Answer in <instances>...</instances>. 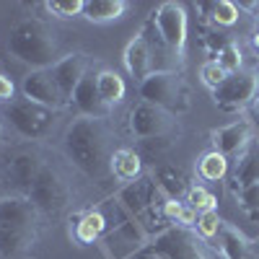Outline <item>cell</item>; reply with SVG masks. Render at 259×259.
<instances>
[{"label": "cell", "instance_id": "obj_1", "mask_svg": "<svg viewBox=\"0 0 259 259\" xmlns=\"http://www.w3.org/2000/svg\"><path fill=\"white\" fill-rule=\"evenodd\" d=\"M114 133L106 119L75 117L62 133V153L83 177L101 182L112 174L114 156Z\"/></svg>", "mask_w": 259, "mask_h": 259}, {"label": "cell", "instance_id": "obj_2", "mask_svg": "<svg viewBox=\"0 0 259 259\" xmlns=\"http://www.w3.org/2000/svg\"><path fill=\"white\" fill-rule=\"evenodd\" d=\"M6 52L21 65H29L31 70H50L62 57L55 26L36 16L21 18L11 26L6 39Z\"/></svg>", "mask_w": 259, "mask_h": 259}, {"label": "cell", "instance_id": "obj_3", "mask_svg": "<svg viewBox=\"0 0 259 259\" xmlns=\"http://www.w3.org/2000/svg\"><path fill=\"white\" fill-rule=\"evenodd\" d=\"M41 215L24 194L0 200V259H24L36 244Z\"/></svg>", "mask_w": 259, "mask_h": 259}, {"label": "cell", "instance_id": "obj_4", "mask_svg": "<svg viewBox=\"0 0 259 259\" xmlns=\"http://www.w3.org/2000/svg\"><path fill=\"white\" fill-rule=\"evenodd\" d=\"M0 117L24 143H41L52 138L60 122V112L50 109V106H41L26 96L6 101Z\"/></svg>", "mask_w": 259, "mask_h": 259}, {"label": "cell", "instance_id": "obj_5", "mask_svg": "<svg viewBox=\"0 0 259 259\" xmlns=\"http://www.w3.org/2000/svg\"><path fill=\"white\" fill-rule=\"evenodd\" d=\"M45 156L36 143H18L3 150L0 156V184L6 194H29L34 179L45 168Z\"/></svg>", "mask_w": 259, "mask_h": 259}, {"label": "cell", "instance_id": "obj_6", "mask_svg": "<svg viewBox=\"0 0 259 259\" xmlns=\"http://www.w3.org/2000/svg\"><path fill=\"white\" fill-rule=\"evenodd\" d=\"M29 202L39 210L41 218H55L62 215L73 202V187L68 182V177L55 166V163H45V168L39 171V177L34 179L31 189H29Z\"/></svg>", "mask_w": 259, "mask_h": 259}, {"label": "cell", "instance_id": "obj_7", "mask_svg": "<svg viewBox=\"0 0 259 259\" xmlns=\"http://www.w3.org/2000/svg\"><path fill=\"white\" fill-rule=\"evenodd\" d=\"M140 101L161 106V109L171 112L174 117L189 112L192 99H189V85L182 78V73H150L138 83Z\"/></svg>", "mask_w": 259, "mask_h": 259}, {"label": "cell", "instance_id": "obj_8", "mask_svg": "<svg viewBox=\"0 0 259 259\" xmlns=\"http://www.w3.org/2000/svg\"><path fill=\"white\" fill-rule=\"evenodd\" d=\"M145 251L156 254L161 259H212L210 244L200 239L197 231L184 228L179 223L166 226L163 231H158L148 246H143Z\"/></svg>", "mask_w": 259, "mask_h": 259}, {"label": "cell", "instance_id": "obj_9", "mask_svg": "<svg viewBox=\"0 0 259 259\" xmlns=\"http://www.w3.org/2000/svg\"><path fill=\"white\" fill-rule=\"evenodd\" d=\"M127 130H130V135L140 143H148V140L174 143L179 138V119L171 112L161 109V106L138 101L133 109L127 112Z\"/></svg>", "mask_w": 259, "mask_h": 259}, {"label": "cell", "instance_id": "obj_10", "mask_svg": "<svg viewBox=\"0 0 259 259\" xmlns=\"http://www.w3.org/2000/svg\"><path fill=\"white\" fill-rule=\"evenodd\" d=\"M256 91H259V75L254 70H239V73L228 75L212 91V101L221 112L233 114V112H244L246 106H251Z\"/></svg>", "mask_w": 259, "mask_h": 259}, {"label": "cell", "instance_id": "obj_11", "mask_svg": "<svg viewBox=\"0 0 259 259\" xmlns=\"http://www.w3.org/2000/svg\"><path fill=\"white\" fill-rule=\"evenodd\" d=\"M150 18L161 34V39L174 50L177 55L184 57V47H187V31H189V18L182 3H174V0H166V3L156 6L150 11Z\"/></svg>", "mask_w": 259, "mask_h": 259}, {"label": "cell", "instance_id": "obj_12", "mask_svg": "<svg viewBox=\"0 0 259 259\" xmlns=\"http://www.w3.org/2000/svg\"><path fill=\"white\" fill-rule=\"evenodd\" d=\"M21 94L26 99L41 104V106H50L55 112H62L65 106H70V101L65 99V94L60 91L57 80L52 78L50 70H31L24 75L21 80Z\"/></svg>", "mask_w": 259, "mask_h": 259}, {"label": "cell", "instance_id": "obj_13", "mask_svg": "<svg viewBox=\"0 0 259 259\" xmlns=\"http://www.w3.org/2000/svg\"><path fill=\"white\" fill-rule=\"evenodd\" d=\"M138 34L145 39V45H148L150 73H182L184 57L177 55V52L161 39V34H158V29H156V24H153V18H150V16L145 18V24L140 26Z\"/></svg>", "mask_w": 259, "mask_h": 259}, {"label": "cell", "instance_id": "obj_14", "mask_svg": "<svg viewBox=\"0 0 259 259\" xmlns=\"http://www.w3.org/2000/svg\"><path fill=\"white\" fill-rule=\"evenodd\" d=\"M254 140V124L249 119H236L231 124H223L210 133L212 150H218L226 158H236L244 153V148Z\"/></svg>", "mask_w": 259, "mask_h": 259}, {"label": "cell", "instance_id": "obj_15", "mask_svg": "<svg viewBox=\"0 0 259 259\" xmlns=\"http://www.w3.org/2000/svg\"><path fill=\"white\" fill-rule=\"evenodd\" d=\"M70 106L78 112V117H91V119H109L112 106H106L99 89H96V70H89L78 83V89L70 96Z\"/></svg>", "mask_w": 259, "mask_h": 259}, {"label": "cell", "instance_id": "obj_16", "mask_svg": "<svg viewBox=\"0 0 259 259\" xmlns=\"http://www.w3.org/2000/svg\"><path fill=\"white\" fill-rule=\"evenodd\" d=\"M89 70H91V60H89V55H85V52H68V55H62L50 68L52 78L57 80L60 91L65 94V99H68V101H70L73 91L78 89V83L83 80V75L89 73Z\"/></svg>", "mask_w": 259, "mask_h": 259}, {"label": "cell", "instance_id": "obj_17", "mask_svg": "<svg viewBox=\"0 0 259 259\" xmlns=\"http://www.w3.org/2000/svg\"><path fill=\"white\" fill-rule=\"evenodd\" d=\"M259 182V140L254 138L241 156H236L233 168H228V189L239 194Z\"/></svg>", "mask_w": 259, "mask_h": 259}, {"label": "cell", "instance_id": "obj_18", "mask_svg": "<svg viewBox=\"0 0 259 259\" xmlns=\"http://www.w3.org/2000/svg\"><path fill=\"white\" fill-rule=\"evenodd\" d=\"M153 179L158 184V189L166 194V197H174V200H182L187 197V192L192 187V182L187 179V174L182 168L171 166V163H161L153 168Z\"/></svg>", "mask_w": 259, "mask_h": 259}, {"label": "cell", "instance_id": "obj_19", "mask_svg": "<svg viewBox=\"0 0 259 259\" xmlns=\"http://www.w3.org/2000/svg\"><path fill=\"white\" fill-rule=\"evenodd\" d=\"M218 251L223 259H251L254 256L249 239L236 226H231L226 221H223V228L218 233Z\"/></svg>", "mask_w": 259, "mask_h": 259}, {"label": "cell", "instance_id": "obj_20", "mask_svg": "<svg viewBox=\"0 0 259 259\" xmlns=\"http://www.w3.org/2000/svg\"><path fill=\"white\" fill-rule=\"evenodd\" d=\"M122 60H124L127 73L133 75L138 83H140L143 78H148V75H150V55H148V45H145V39H143L140 34H135V39H130V41H127Z\"/></svg>", "mask_w": 259, "mask_h": 259}, {"label": "cell", "instance_id": "obj_21", "mask_svg": "<svg viewBox=\"0 0 259 259\" xmlns=\"http://www.w3.org/2000/svg\"><path fill=\"white\" fill-rule=\"evenodd\" d=\"M143 174V156L135 148H117L112 156V177L119 182H135Z\"/></svg>", "mask_w": 259, "mask_h": 259}, {"label": "cell", "instance_id": "obj_22", "mask_svg": "<svg viewBox=\"0 0 259 259\" xmlns=\"http://www.w3.org/2000/svg\"><path fill=\"white\" fill-rule=\"evenodd\" d=\"M127 8V0H85L83 18H89L91 24H109V21L122 18Z\"/></svg>", "mask_w": 259, "mask_h": 259}, {"label": "cell", "instance_id": "obj_23", "mask_svg": "<svg viewBox=\"0 0 259 259\" xmlns=\"http://www.w3.org/2000/svg\"><path fill=\"white\" fill-rule=\"evenodd\" d=\"M96 89L104 99L106 106H114L124 101V94H127V85H124V78L117 73V70H109V68H101L96 70Z\"/></svg>", "mask_w": 259, "mask_h": 259}, {"label": "cell", "instance_id": "obj_24", "mask_svg": "<svg viewBox=\"0 0 259 259\" xmlns=\"http://www.w3.org/2000/svg\"><path fill=\"white\" fill-rule=\"evenodd\" d=\"M197 8H200V11L207 16L210 26H218V29H228V26H233L236 21H239V16H241V8L236 6V3H231V0H215V3H200Z\"/></svg>", "mask_w": 259, "mask_h": 259}, {"label": "cell", "instance_id": "obj_25", "mask_svg": "<svg viewBox=\"0 0 259 259\" xmlns=\"http://www.w3.org/2000/svg\"><path fill=\"white\" fill-rule=\"evenodd\" d=\"M106 231V218H104V212L99 210H89V212H83L78 223H75V239L80 244H94L101 239V233Z\"/></svg>", "mask_w": 259, "mask_h": 259}, {"label": "cell", "instance_id": "obj_26", "mask_svg": "<svg viewBox=\"0 0 259 259\" xmlns=\"http://www.w3.org/2000/svg\"><path fill=\"white\" fill-rule=\"evenodd\" d=\"M228 168H231V163L226 156H221L218 150H207L197 161V177L205 182H221L228 177Z\"/></svg>", "mask_w": 259, "mask_h": 259}, {"label": "cell", "instance_id": "obj_27", "mask_svg": "<svg viewBox=\"0 0 259 259\" xmlns=\"http://www.w3.org/2000/svg\"><path fill=\"white\" fill-rule=\"evenodd\" d=\"M184 202L189 207H194L197 212H212V210H218V197H215L210 189H205L202 184H192L189 192H187V197H184Z\"/></svg>", "mask_w": 259, "mask_h": 259}, {"label": "cell", "instance_id": "obj_28", "mask_svg": "<svg viewBox=\"0 0 259 259\" xmlns=\"http://www.w3.org/2000/svg\"><path fill=\"white\" fill-rule=\"evenodd\" d=\"M200 41H202V47H205V50L212 55V60H215V57H218V55L231 45V41H236V39H233L231 34L221 31L218 26H205V29H202V39H200Z\"/></svg>", "mask_w": 259, "mask_h": 259}, {"label": "cell", "instance_id": "obj_29", "mask_svg": "<svg viewBox=\"0 0 259 259\" xmlns=\"http://www.w3.org/2000/svg\"><path fill=\"white\" fill-rule=\"evenodd\" d=\"M236 205L251 223H259V182L236 194Z\"/></svg>", "mask_w": 259, "mask_h": 259}, {"label": "cell", "instance_id": "obj_30", "mask_svg": "<svg viewBox=\"0 0 259 259\" xmlns=\"http://www.w3.org/2000/svg\"><path fill=\"white\" fill-rule=\"evenodd\" d=\"M197 233H200V239L202 241H215L218 239V233H221V228H223V221H221V215H218V210H212V212H200L197 215Z\"/></svg>", "mask_w": 259, "mask_h": 259}, {"label": "cell", "instance_id": "obj_31", "mask_svg": "<svg viewBox=\"0 0 259 259\" xmlns=\"http://www.w3.org/2000/svg\"><path fill=\"white\" fill-rule=\"evenodd\" d=\"M83 6H85V0H50V3H45V8L55 18H62V21L83 16Z\"/></svg>", "mask_w": 259, "mask_h": 259}, {"label": "cell", "instance_id": "obj_32", "mask_svg": "<svg viewBox=\"0 0 259 259\" xmlns=\"http://www.w3.org/2000/svg\"><path fill=\"white\" fill-rule=\"evenodd\" d=\"M226 78H228V73L218 65V60H207V62H202V68H200V80L207 85L210 91L218 89V85H221Z\"/></svg>", "mask_w": 259, "mask_h": 259}, {"label": "cell", "instance_id": "obj_33", "mask_svg": "<svg viewBox=\"0 0 259 259\" xmlns=\"http://www.w3.org/2000/svg\"><path fill=\"white\" fill-rule=\"evenodd\" d=\"M215 60H218V65H221V68H223L228 75L239 73V70H241V65H244V60H241V47L236 45V41H231V45H228L218 57H215Z\"/></svg>", "mask_w": 259, "mask_h": 259}, {"label": "cell", "instance_id": "obj_34", "mask_svg": "<svg viewBox=\"0 0 259 259\" xmlns=\"http://www.w3.org/2000/svg\"><path fill=\"white\" fill-rule=\"evenodd\" d=\"M184 210V202L182 200H174V197H166L163 205H161V218L166 223H179V215Z\"/></svg>", "mask_w": 259, "mask_h": 259}, {"label": "cell", "instance_id": "obj_35", "mask_svg": "<svg viewBox=\"0 0 259 259\" xmlns=\"http://www.w3.org/2000/svg\"><path fill=\"white\" fill-rule=\"evenodd\" d=\"M197 210L194 207H189L187 202H184V210H182V215H179V226H184V228H194L197 226Z\"/></svg>", "mask_w": 259, "mask_h": 259}, {"label": "cell", "instance_id": "obj_36", "mask_svg": "<svg viewBox=\"0 0 259 259\" xmlns=\"http://www.w3.org/2000/svg\"><path fill=\"white\" fill-rule=\"evenodd\" d=\"M13 94H16L13 80H11L8 75L0 73V101H11V99H13Z\"/></svg>", "mask_w": 259, "mask_h": 259}, {"label": "cell", "instance_id": "obj_37", "mask_svg": "<svg viewBox=\"0 0 259 259\" xmlns=\"http://www.w3.org/2000/svg\"><path fill=\"white\" fill-rule=\"evenodd\" d=\"M135 259H161V256H156V254H150V251H145V249H140V251L135 254Z\"/></svg>", "mask_w": 259, "mask_h": 259}, {"label": "cell", "instance_id": "obj_38", "mask_svg": "<svg viewBox=\"0 0 259 259\" xmlns=\"http://www.w3.org/2000/svg\"><path fill=\"white\" fill-rule=\"evenodd\" d=\"M251 109H254V117L259 119V91H256V96H254V101H251Z\"/></svg>", "mask_w": 259, "mask_h": 259}, {"label": "cell", "instance_id": "obj_39", "mask_svg": "<svg viewBox=\"0 0 259 259\" xmlns=\"http://www.w3.org/2000/svg\"><path fill=\"white\" fill-rule=\"evenodd\" d=\"M251 45H254V50H259V29H254V34H251Z\"/></svg>", "mask_w": 259, "mask_h": 259}, {"label": "cell", "instance_id": "obj_40", "mask_svg": "<svg viewBox=\"0 0 259 259\" xmlns=\"http://www.w3.org/2000/svg\"><path fill=\"white\" fill-rule=\"evenodd\" d=\"M3 194H6V189H3V184H0V200H3Z\"/></svg>", "mask_w": 259, "mask_h": 259}, {"label": "cell", "instance_id": "obj_41", "mask_svg": "<svg viewBox=\"0 0 259 259\" xmlns=\"http://www.w3.org/2000/svg\"><path fill=\"white\" fill-rule=\"evenodd\" d=\"M0 133H3V119H0Z\"/></svg>", "mask_w": 259, "mask_h": 259}, {"label": "cell", "instance_id": "obj_42", "mask_svg": "<svg viewBox=\"0 0 259 259\" xmlns=\"http://www.w3.org/2000/svg\"><path fill=\"white\" fill-rule=\"evenodd\" d=\"M251 259H259V256H251Z\"/></svg>", "mask_w": 259, "mask_h": 259}, {"label": "cell", "instance_id": "obj_43", "mask_svg": "<svg viewBox=\"0 0 259 259\" xmlns=\"http://www.w3.org/2000/svg\"><path fill=\"white\" fill-rule=\"evenodd\" d=\"M256 29H259V24H256Z\"/></svg>", "mask_w": 259, "mask_h": 259}]
</instances>
